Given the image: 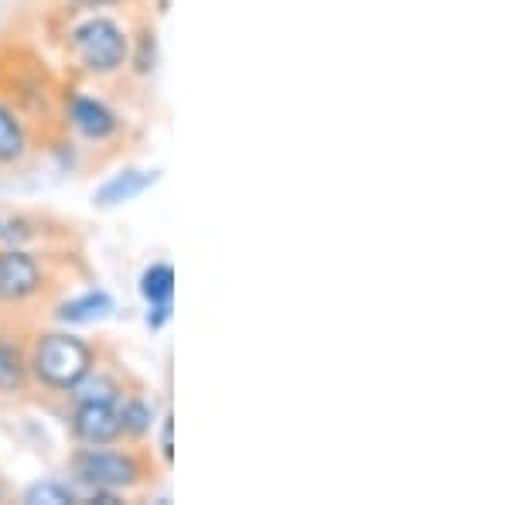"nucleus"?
<instances>
[{
	"label": "nucleus",
	"instance_id": "6e6552de",
	"mask_svg": "<svg viewBox=\"0 0 512 505\" xmlns=\"http://www.w3.org/2000/svg\"><path fill=\"white\" fill-rule=\"evenodd\" d=\"M113 311H117V297L106 291V287H89V291H82L76 297H65L59 308H55V321L62 328H82L113 318Z\"/></svg>",
	"mask_w": 512,
	"mask_h": 505
},
{
	"label": "nucleus",
	"instance_id": "f8f14e48",
	"mask_svg": "<svg viewBox=\"0 0 512 505\" xmlns=\"http://www.w3.org/2000/svg\"><path fill=\"white\" fill-rule=\"evenodd\" d=\"M28 154V127L14 106L0 103V164H18Z\"/></svg>",
	"mask_w": 512,
	"mask_h": 505
},
{
	"label": "nucleus",
	"instance_id": "ddd939ff",
	"mask_svg": "<svg viewBox=\"0 0 512 505\" xmlns=\"http://www.w3.org/2000/svg\"><path fill=\"white\" fill-rule=\"evenodd\" d=\"M175 267L171 263H151L137 280V291L144 297L147 304H158V301H175Z\"/></svg>",
	"mask_w": 512,
	"mask_h": 505
},
{
	"label": "nucleus",
	"instance_id": "dca6fc26",
	"mask_svg": "<svg viewBox=\"0 0 512 505\" xmlns=\"http://www.w3.org/2000/svg\"><path fill=\"white\" fill-rule=\"evenodd\" d=\"M158 447H161V461H164V468H168L171 461H175V417H171V413H164V417H161Z\"/></svg>",
	"mask_w": 512,
	"mask_h": 505
},
{
	"label": "nucleus",
	"instance_id": "423d86ee",
	"mask_svg": "<svg viewBox=\"0 0 512 505\" xmlns=\"http://www.w3.org/2000/svg\"><path fill=\"white\" fill-rule=\"evenodd\" d=\"M65 120H69V127L76 130L82 140H89V144H106V140H113L123 130L117 110H110L103 99L86 96V93L65 96Z\"/></svg>",
	"mask_w": 512,
	"mask_h": 505
},
{
	"label": "nucleus",
	"instance_id": "1a4fd4ad",
	"mask_svg": "<svg viewBox=\"0 0 512 505\" xmlns=\"http://www.w3.org/2000/svg\"><path fill=\"white\" fill-rule=\"evenodd\" d=\"M24 386H31L28 342L14 331H0V396H14Z\"/></svg>",
	"mask_w": 512,
	"mask_h": 505
},
{
	"label": "nucleus",
	"instance_id": "9d476101",
	"mask_svg": "<svg viewBox=\"0 0 512 505\" xmlns=\"http://www.w3.org/2000/svg\"><path fill=\"white\" fill-rule=\"evenodd\" d=\"M117 413H120L123 441L127 444H144L154 434V427H158V407L144 393H123Z\"/></svg>",
	"mask_w": 512,
	"mask_h": 505
},
{
	"label": "nucleus",
	"instance_id": "f03ea898",
	"mask_svg": "<svg viewBox=\"0 0 512 505\" xmlns=\"http://www.w3.org/2000/svg\"><path fill=\"white\" fill-rule=\"evenodd\" d=\"M69 475L79 492L103 488V492H134L154 478V465L140 444H79L69 454Z\"/></svg>",
	"mask_w": 512,
	"mask_h": 505
},
{
	"label": "nucleus",
	"instance_id": "39448f33",
	"mask_svg": "<svg viewBox=\"0 0 512 505\" xmlns=\"http://www.w3.org/2000/svg\"><path fill=\"white\" fill-rule=\"evenodd\" d=\"M65 427H69V437L76 444H123L117 403L72 400Z\"/></svg>",
	"mask_w": 512,
	"mask_h": 505
},
{
	"label": "nucleus",
	"instance_id": "6ab92c4d",
	"mask_svg": "<svg viewBox=\"0 0 512 505\" xmlns=\"http://www.w3.org/2000/svg\"><path fill=\"white\" fill-rule=\"evenodd\" d=\"M0 502H7V482H4V475H0Z\"/></svg>",
	"mask_w": 512,
	"mask_h": 505
},
{
	"label": "nucleus",
	"instance_id": "2eb2a0df",
	"mask_svg": "<svg viewBox=\"0 0 512 505\" xmlns=\"http://www.w3.org/2000/svg\"><path fill=\"white\" fill-rule=\"evenodd\" d=\"M158 31L154 28H140L137 38H130V59L127 65H134L137 76H151L154 69H158Z\"/></svg>",
	"mask_w": 512,
	"mask_h": 505
},
{
	"label": "nucleus",
	"instance_id": "0eeeda50",
	"mask_svg": "<svg viewBox=\"0 0 512 505\" xmlns=\"http://www.w3.org/2000/svg\"><path fill=\"white\" fill-rule=\"evenodd\" d=\"M164 171L161 168H123L120 175L106 178L103 185L93 192V205L96 209H120V205L134 202L144 192H151L161 181Z\"/></svg>",
	"mask_w": 512,
	"mask_h": 505
},
{
	"label": "nucleus",
	"instance_id": "f3484780",
	"mask_svg": "<svg viewBox=\"0 0 512 505\" xmlns=\"http://www.w3.org/2000/svg\"><path fill=\"white\" fill-rule=\"evenodd\" d=\"M171 318H175V301H158V304H147L144 325L151 331H161L171 325Z\"/></svg>",
	"mask_w": 512,
	"mask_h": 505
},
{
	"label": "nucleus",
	"instance_id": "9b49d317",
	"mask_svg": "<svg viewBox=\"0 0 512 505\" xmlns=\"http://www.w3.org/2000/svg\"><path fill=\"white\" fill-rule=\"evenodd\" d=\"M123 379H120V372H113V369H106V366H96L86 372V376L79 379L76 386H72V393H69V400H93V403H120L123 400Z\"/></svg>",
	"mask_w": 512,
	"mask_h": 505
},
{
	"label": "nucleus",
	"instance_id": "4468645a",
	"mask_svg": "<svg viewBox=\"0 0 512 505\" xmlns=\"http://www.w3.org/2000/svg\"><path fill=\"white\" fill-rule=\"evenodd\" d=\"M79 488L72 482H59V478H41L31 482L21 492V505H76Z\"/></svg>",
	"mask_w": 512,
	"mask_h": 505
},
{
	"label": "nucleus",
	"instance_id": "aec40b11",
	"mask_svg": "<svg viewBox=\"0 0 512 505\" xmlns=\"http://www.w3.org/2000/svg\"><path fill=\"white\" fill-rule=\"evenodd\" d=\"M0 229H4V226H0Z\"/></svg>",
	"mask_w": 512,
	"mask_h": 505
},
{
	"label": "nucleus",
	"instance_id": "7ed1b4c3",
	"mask_svg": "<svg viewBox=\"0 0 512 505\" xmlns=\"http://www.w3.org/2000/svg\"><path fill=\"white\" fill-rule=\"evenodd\" d=\"M69 48L89 76L106 79L127 69L130 35L123 31V24L106 18V14H93V18L79 21L76 28L69 31Z\"/></svg>",
	"mask_w": 512,
	"mask_h": 505
},
{
	"label": "nucleus",
	"instance_id": "a211bd4d",
	"mask_svg": "<svg viewBox=\"0 0 512 505\" xmlns=\"http://www.w3.org/2000/svg\"><path fill=\"white\" fill-rule=\"evenodd\" d=\"M65 4L76 11H106V7H117L120 0H65Z\"/></svg>",
	"mask_w": 512,
	"mask_h": 505
},
{
	"label": "nucleus",
	"instance_id": "20e7f679",
	"mask_svg": "<svg viewBox=\"0 0 512 505\" xmlns=\"http://www.w3.org/2000/svg\"><path fill=\"white\" fill-rule=\"evenodd\" d=\"M45 263L38 260L35 253L21 250V246H11V250L0 253V308H18V304H28L31 297H38L45 291Z\"/></svg>",
	"mask_w": 512,
	"mask_h": 505
},
{
	"label": "nucleus",
	"instance_id": "f257e3e1",
	"mask_svg": "<svg viewBox=\"0 0 512 505\" xmlns=\"http://www.w3.org/2000/svg\"><path fill=\"white\" fill-rule=\"evenodd\" d=\"M99 362V352L89 338L69 328L38 331L28 345V376L31 386L55 396H69L72 386Z\"/></svg>",
	"mask_w": 512,
	"mask_h": 505
}]
</instances>
